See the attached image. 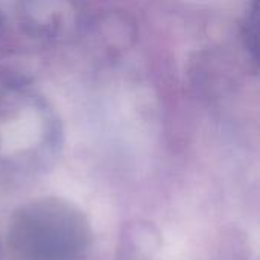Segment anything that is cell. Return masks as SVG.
<instances>
[{
    "instance_id": "obj_1",
    "label": "cell",
    "mask_w": 260,
    "mask_h": 260,
    "mask_svg": "<svg viewBox=\"0 0 260 260\" xmlns=\"http://www.w3.org/2000/svg\"><path fill=\"white\" fill-rule=\"evenodd\" d=\"M245 40H247V47L253 50V55H256V50H257V2L256 0L247 17Z\"/></svg>"
}]
</instances>
